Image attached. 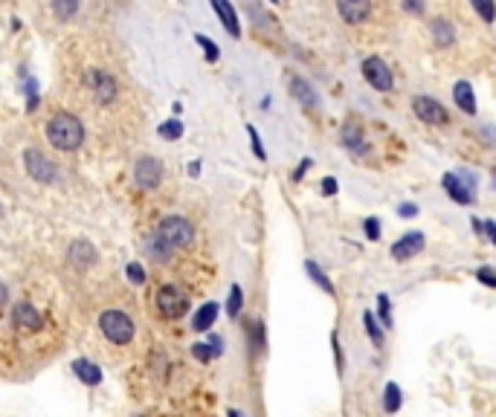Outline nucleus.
<instances>
[{
	"mask_svg": "<svg viewBox=\"0 0 496 417\" xmlns=\"http://www.w3.org/2000/svg\"><path fill=\"white\" fill-rule=\"evenodd\" d=\"M195 238V229H192V223L186 220V217H166L157 232H154L148 238V252H151V258L154 261H169L171 258V252L174 249H186L192 244Z\"/></svg>",
	"mask_w": 496,
	"mask_h": 417,
	"instance_id": "nucleus-1",
	"label": "nucleus"
},
{
	"mask_svg": "<svg viewBox=\"0 0 496 417\" xmlns=\"http://www.w3.org/2000/svg\"><path fill=\"white\" fill-rule=\"evenodd\" d=\"M47 137L50 145L58 151H76L84 139V127L73 113H55L47 125Z\"/></svg>",
	"mask_w": 496,
	"mask_h": 417,
	"instance_id": "nucleus-2",
	"label": "nucleus"
},
{
	"mask_svg": "<svg viewBox=\"0 0 496 417\" xmlns=\"http://www.w3.org/2000/svg\"><path fill=\"white\" fill-rule=\"evenodd\" d=\"M99 328L108 342L113 345H128L134 339V322L122 310H105L99 316Z\"/></svg>",
	"mask_w": 496,
	"mask_h": 417,
	"instance_id": "nucleus-3",
	"label": "nucleus"
},
{
	"mask_svg": "<svg viewBox=\"0 0 496 417\" xmlns=\"http://www.w3.org/2000/svg\"><path fill=\"white\" fill-rule=\"evenodd\" d=\"M157 310L166 319H180L186 310H189V296H186V290H180V287L166 284L157 290Z\"/></svg>",
	"mask_w": 496,
	"mask_h": 417,
	"instance_id": "nucleus-4",
	"label": "nucleus"
},
{
	"mask_svg": "<svg viewBox=\"0 0 496 417\" xmlns=\"http://www.w3.org/2000/svg\"><path fill=\"white\" fill-rule=\"evenodd\" d=\"M84 84L93 90V99H96L99 105H111L116 99V81L108 70H87Z\"/></svg>",
	"mask_w": 496,
	"mask_h": 417,
	"instance_id": "nucleus-5",
	"label": "nucleus"
},
{
	"mask_svg": "<svg viewBox=\"0 0 496 417\" xmlns=\"http://www.w3.org/2000/svg\"><path fill=\"white\" fill-rule=\"evenodd\" d=\"M363 76H366V81H368L371 87L381 90V93H389V90H392V84H395L392 70L386 67V61H383V58H378V55H371V58H366V61H363Z\"/></svg>",
	"mask_w": 496,
	"mask_h": 417,
	"instance_id": "nucleus-6",
	"label": "nucleus"
},
{
	"mask_svg": "<svg viewBox=\"0 0 496 417\" xmlns=\"http://www.w3.org/2000/svg\"><path fill=\"white\" fill-rule=\"evenodd\" d=\"M23 166H26L29 177H33L35 183H52L55 180V166L50 163L41 151H35V148L23 151Z\"/></svg>",
	"mask_w": 496,
	"mask_h": 417,
	"instance_id": "nucleus-7",
	"label": "nucleus"
},
{
	"mask_svg": "<svg viewBox=\"0 0 496 417\" xmlns=\"http://www.w3.org/2000/svg\"><path fill=\"white\" fill-rule=\"evenodd\" d=\"M134 177H137V185H140L142 191L157 188L160 180H163V163H160V159H154V156H142V159H137Z\"/></svg>",
	"mask_w": 496,
	"mask_h": 417,
	"instance_id": "nucleus-8",
	"label": "nucleus"
},
{
	"mask_svg": "<svg viewBox=\"0 0 496 417\" xmlns=\"http://www.w3.org/2000/svg\"><path fill=\"white\" fill-rule=\"evenodd\" d=\"M424 232L421 229H412V232H407L400 241H395L392 244V258L395 261H407V258H412V255H418L421 249H424Z\"/></svg>",
	"mask_w": 496,
	"mask_h": 417,
	"instance_id": "nucleus-9",
	"label": "nucleus"
},
{
	"mask_svg": "<svg viewBox=\"0 0 496 417\" xmlns=\"http://www.w3.org/2000/svg\"><path fill=\"white\" fill-rule=\"evenodd\" d=\"M412 110L421 122H429V125H444L447 122V110L436 99H429V96H418V99L412 102Z\"/></svg>",
	"mask_w": 496,
	"mask_h": 417,
	"instance_id": "nucleus-10",
	"label": "nucleus"
},
{
	"mask_svg": "<svg viewBox=\"0 0 496 417\" xmlns=\"http://www.w3.org/2000/svg\"><path fill=\"white\" fill-rule=\"evenodd\" d=\"M337 9H339V18L346 23L357 26L363 21H368L371 15V0H337Z\"/></svg>",
	"mask_w": 496,
	"mask_h": 417,
	"instance_id": "nucleus-11",
	"label": "nucleus"
},
{
	"mask_svg": "<svg viewBox=\"0 0 496 417\" xmlns=\"http://www.w3.org/2000/svg\"><path fill=\"white\" fill-rule=\"evenodd\" d=\"M444 191L458 203V206H470L473 203V188L461 180V174H444Z\"/></svg>",
	"mask_w": 496,
	"mask_h": 417,
	"instance_id": "nucleus-12",
	"label": "nucleus"
},
{
	"mask_svg": "<svg viewBox=\"0 0 496 417\" xmlns=\"http://www.w3.org/2000/svg\"><path fill=\"white\" fill-rule=\"evenodd\" d=\"M70 264L76 267V270H90L93 264H96V246L93 244H87V241H76V244H70Z\"/></svg>",
	"mask_w": 496,
	"mask_h": 417,
	"instance_id": "nucleus-13",
	"label": "nucleus"
},
{
	"mask_svg": "<svg viewBox=\"0 0 496 417\" xmlns=\"http://www.w3.org/2000/svg\"><path fill=\"white\" fill-rule=\"evenodd\" d=\"M209 4H212V9H215V12H218V18H221L224 29L230 32L232 38H238V35H241V26H238V15H235V9H232L230 0H209Z\"/></svg>",
	"mask_w": 496,
	"mask_h": 417,
	"instance_id": "nucleus-14",
	"label": "nucleus"
},
{
	"mask_svg": "<svg viewBox=\"0 0 496 417\" xmlns=\"http://www.w3.org/2000/svg\"><path fill=\"white\" fill-rule=\"evenodd\" d=\"M15 325L18 328H26V331H38L44 322H41V313L29 304V302H18L15 304Z\"/></svg>",
	"mask_w": 496,
	"mask_h": 417,
	"instance_id": "nucleus-15",
	"label": "nucleus"
},
{
	"mask_svg": "<svg viewBox=\"0 0 496 417\" xmlns=\"http://www.w3.org/2000/svg\"><path fill=\"white\" fill-rule=\"evenodd\" d=\"M453 99H456V105L468 113V116H476V93H473V87L468 81H456Z\"/></svg>",
	"mask_w": 496,
	"mask_h": 417,
	"instance_id": "nucleus-16",
	"label": "nucleus"
},
{
	"mask_svg": "<svg viewBox=\"0 0 496 417\" xmlns=\"http://www.w3.org/2000/svg\"><path fill=\"white\" fill-rule=\"evenodd\" d=\"M73 371H76V377L84 382V386H99V382H102L99 365H93L90 360H76L73 362Z\"/></svg>",
	"mask_w": 496,
	"mask_h": 417,
	"instance_id": "nucleus-17",
	"label": "nucleus"
},
{
	"mask_svg": "<svg viewBox=\"0 0 496 417\" xmlns=\"http://www.w3.org/2000/svg\"><path fill=\"white\" fill-rule=\"evenodd\" d=\"M400 406H404V394H400L398 382H386L383 386V411L386 414H398Z\"/></svg>",
	"mask_w": 496,
	"mask_h": 417,
	"instance_id": "nucleus-18",
	"label": "nucleus"
},
{
	"mask_svg": "<svg viewBox=\"0 0 496 417\" xmlns=\"http://www.w3.org/2000/svg\"><path fill=\"white\" fill-rule=\"evenodd\" d=\"M215 319H218V304L209 302V304H203V307L195 313L192 328H195V331H209V325H215Z\"/></svg>",
	"mask_w": 496,
	"mask_h": 417,
	"instance_id": "nucleus-19",
	"label": "nucleus"
},
{
	"mask_svg": "<svg viewBox=\"0 0 496 417\" xmlns=\"http://www.w3.org/2000/svg\"><path fill=\"white\" fill-rule=\"evenodd\" d=\"M343 142H346V148L349 151H354V154H366V142H363V131L357 125H346L343 127Z\"/></svg>",
	"mask_w": 496,
	"mask_h": 417,
	"instance_id": "nucleus-20",
	"label": "nucleus"
},
{
	"mask_svg": "<svg viewBox=\"0 0 496 417\" xmlns=\"http://www.w3.org/2000/svg\"><path fill=\"white\" fill-rule=\"evenodd\" d=\"M363 322H366V333H368V339L371 342H375V348H383V325L378 322V316L375 313H371V310H366L363 313Z\"/></svg>",
	"mask_w": 496,
	"mask_h": 417,
	"instance_id": "nucleus-21",
	"label": "nucleus"
},
{
	"mask_svg": "<svg viewBox=\"0 0 496 417\" xmlns=\"http://www.w3.org/2000/svg\"><path fill=\"white\" fill-rule=\"evenodd\" d=\"M291 90H293V96L305 105V108H317V96H314V90L308 87V81H302V79H291Z\"/></svg>",
	"mask_w": 496,
	"mask_h": 417,
	"instance_id": "nucleus-22",
	"label": "nucleus"
},
{
	"mask_svg": "<svg viewBox=\"0 0 496 417\" xmlns=\"http://www.w3.org/2000/svg\"><path fill=\"white\" fill-rule=\"evenodd\" d=\"M432 35H436V44H439V47H450V44H453V26H450L444 18L432 21Z\"/></svg>",
	"mask_w": 496,
	"mask_h": 417,
	"instance_id": "nucleus-23",
	"label": "nucleus"
},
{
	"mask_svg": "<svg viewBox=\"0 0 496 417\" xmlns=\"http://www.w3.org/2000/svg\"><path fill=\"white\" fill-rule=\"evenodd\" d=\"M52 12H55V18L58 21H70V18H76V12H79V0H52Z\"/></svg>",
	"mask_w": 496,
	"mask_h": 417,
	"instance_id": "nucleus-24",
	"label": "nucleus"
},
{
	"mask_svg": "<svg viewBox=\"0 0 496 417\" xmlns=\"http://www.w3.org/2000/svg\"><path fill=\"white\" fill-rule=\"evenodd\" d=\"M305 270H308V275H311V278H314V281L322 287V290H325L328 296H334V293H337V290H334V284L328 281V275L320 270V264H317V261H305Z\"/></svg>",
	"mask_w": 496,
	"mask_h": 417,
	"instance_id": "nucleus-25",
	"label": "nucleus"
},
{
	"mask_svg": "<svg viewBox=\"0 0 496 417\" xmlns=\"http://www.w3.org/2000/svg\"><path fill=\"white\" fill-rule=\"evenodd\" d=\"M378 322L383 325V331H389V328L395 325V319H392V302H389L386 293L378 296Z\"/></svg>",
	"mask_w": 496,
	"mask_h": 417,
	"instance_id": "nucleus-26",
	"label": "nucleus"
},
{
	"mask_svg": "<svg viewBox=\"0 0 496 417\" xmlns=\"http://www.w3.org/2000/svg\"><path fill=\"white\" fill-rule=\"evenodd\" d=\"M157 134H160L163 139H180V137H183V122H180V119H169V122H163V125L157 127Z\"/></svg>",
	"mask_w": 496,
	"mask_h": 417,
	"instance_id": "nucleus-27",
	"label": "nucleus"
},
{
	"mask_svg": "<svg viewBox=\"0 0 496 417\" xmlns=\"http://www.w3.org/2000/svg\"><path fill=\"white\" fill-rule=\"evenodd\" d=\"M470 4H473V9L479 12V18L485 23H493V18H496V4H493V0H470Z\"/></svg>",
	"mask_w": 496,
	"mask_h": 417,
	"instance_id": "nucleus-28",
	"label": "nucleus"
},
{
	"mask_svg": "<svg viewBox=\"0 0 496 417\" xmlns=\"http://www.w3.org/2000/svg\"><path fill=\"white\" fill-rule=\"evenodd\" d=\"M241 299H244L241 287L232 284V287H230V302H227V313H230V319H235V316L241 313Z\"/></svg>",
	"mask_w": 496,
	"mask_h": 417,
	"instance_id": "nucleus-29",
	"label": "nucleus"
},
{
	"mask_svg": "<svg viewBox=\"0 0 496 417\" xmlns=\"http://www.w3.org/2000/svg\"><path fill=\"white\" fill-rule=\"evenodd\" d=\"M331 348H334V362H337V374H346V357H343V345H339V336H331Z\"/></svg>",
	"mask_w": 496,
	"mask_h": 417,
	"instance_id": "nucleus-30",
	"label": "nucleus"
},
{
	"mask_svg": "<svg viewBox=\"0 0 496 417\" xmlns=\"http://www.w3.org/2000/svg\"><path fill=\"white\" fill-rule=\"evenodd\" d=\"M195 41L203 47V55H206V61H218V44H215L212 38H206V35H195Z\"/></svg>",
	"mask_w": 496,
	"mask_h": 417,
	"instance_id": "nucleus-31",
	"label": "nucleus"
},
{
	"mask_svg": "<svg viewBox=\"0 0 496 417\" xmlns=\"http://www.w3.org/2000/svg\"><path fill=\"white\" fill-rule=\"evenodd\" d=\"M247 134H250V142H253V154L259 156V159H267V151H264V145H261V137H259V131L253 125H247Z\"/></svg>",
	"mask_w": 496,
	"mask_h": 417,
	"instance_id": "nucleus-32",
	"label": "nucleus"
},
{
	"mask_svg": "<svg viewBox=\"0 0 496 417\" xmlns=\"http://www.w3.org/2000/svg\"><path fill=\"white\" fill-rule=\"evenodd\" d=\"M125 273H128V281H131V284H142V281H145V270H142L140 261H131V264L125 267Z\"/></svg>",
	"mask_w": 496,
	"mask_h": 417,
	"instance_id": "nucleus-33",
	"label": "nucleus"
},
{
	"mask_svg": "<svg viewBox=\"0 0 496 417\" xmlns=\"http://www.w3.org/2000/svg\"><path fill=\"white\" fill-rule=\"evenodd\" d=\"M363 229H366V238H368V241H378V238H381V220H378V217H366Z\"/></svg>",
	"mask_w": 496,
	"mask_h": 417,
	"instance_id": "nucleus-34",
	"label": "nucleus"
},
{
	"mask_svg": "<svg viewBox=\"0 0 496 417\" xmlns=\"http://www.w3.org/2000/svg\"><path fill=\"white\" fill-rule=\"evenodd\" d=\"M476 278H479L485 287H493V290H496V273H493L490 267H479V270H476Z\"/></svg>",
	"mask_w": 496,
	"mask_h": 417,
	"instance_id": "nucleus-35",
	"label": "nucleus"
},
{
	"mask_svg": "<svg viewBox=\"0 0 496 417\" xmlns=\"http://www.w3.org/2000/svg\"><path fill=\"white\" fill-rule=\"evenodd\" d=\"M192 354H195V357H198L201 362H209V360L215 357V354H212V350H209V345H203V342H198V345L192 348Z\"/></svg>",
	"mask_w": 496,
	"mask_h": 417,
	"instance_id": "nucleus-36",
	"label": "nucleus"
},
{
	"mask_svg": "<svg viewBox=\"0 0 496 417\" xmlns=\"http://www.w3.org/2000/svg\"><path fill=\"white\" fill-rule=\"evenodd\" d=\"M398 215H400V217H415V215H418V206H415V203H400V206H398Z\"/></svg>",
	"mask_w": 496,
	"mask_h": 417,
	"instance_id": "nucleus-37",
	"label": "nucleus"
},
{
	"mask_svg": "<svg viewBox=\"0 0 496 417\" xmlns=\"http://www.w3.org/2000/svg\"><path fill=\"white\" fill-rule=\"evenodd\" d=\"M404 9L412 12V15H421L424 12V0H404Z\"/></svg>",
	"mask_w": 496,
	"mask_h": 417,
	"instance_id": "nucleus-38",
	"label": "nucleus"
},
{
	"mask_svg": "<svg viewBox=\"0 0 496 417\" xmlns=\"http://www.w3.org/2000/svg\"><path fill=\"white\" fill-rule=\"evenodd\" d=\"M485 223V235H487V241L496 246V220H482Z\"/></svg>",
	"mask_w": 496,
	"mask_h": 417,
	"instance_id": "nucleus-39",
	"label": "nucleus"
},
{
	"mask_svg": "<svg viewBox=\"0 0 496 417\" xmlns=\"http://www.w3.org/2000/svg\"><path fill=\"white\" fill-rule=\"evenodd\" d=\"M322 195H337V180L334 177H325L322 180Z\"/></svg>",
	"mask_w": 496,
	"mask_h": 417,
	"instance_id": "nucleus-40",
	"label": "nucleus"
},
{
	"mask_svg": "<svg viewBox=\"0 0 496 417\" xmlns=\"http://www.w3.org/2000/svg\"><path fill=\"white\" fill-rule=\"evenodd\" d=\"M308 168H311V159H302V163H299V168H296V171H293V180H296V183H299V180H302V177H305V171H308Z\"/></svg>",
	"mask_w": 496,
	"mask_h": 417,
	"instance_id": "nucleus-41",
	"label": "nucleus"
},
{
	"mask_svg": "<svg viewBox=\"0 0 496 417\" xmlns=\"http://www.w3.org/2000/svg\"><path fill=\"white\" fill-rule=\"evenodd\" d=\"M189 174L198 177V174H201V163H192V166H189Z\"/></svg>",
	"mask_w": 496,
	"mask_h": 417,
	"instance_id": "nucleus-42",
	"label": "nucleus"
},
{
	"mask_svg": "<svg viewBox=\"0 0 496 417\" xmlns=\"http://www.w3.org/2000/svg\"><path fill=\"white\" fill-rule=\"evenodd\" d=\"M4 299H6V287L0 284V304H4Z\"/></svg>",
	"mask_w": 496,
	"mask_h": 417,
	"instance_id": "nucleus-43",
	"label": "nucleus"
},
{
	"mask_svg": "<svg viewBox=\"0 0 496 417\" xmlns=\"http://www.w3.org/2000/svg\"><path fill=\"white\" fill-rule=\"evenodd\" d=\"M230 417H241V411H230Z\"/></svg>",
	"mask_w": 496,
	"mask_h": 417,
	"instance_id": "nucleus-44",
	"label": "nucleus"
},
{
	"mask_svg": "<svg viewBox=\"0 0 496 417\" xmlns=\"http://www.w3.org/2000/svg\"><path fill=\"white\" fill-rule=\"evenodd\" d=\"M270 4H278V0H270Z\"/></svg>",
	"mask_w": 496,
	"mask_h": 417,
	"instance_id": "nucleus-45",
	"label": "nucleus"
},
{
	"mask_svg": "<svg viewBox=\"0 0 496 417\" xmlns=\"http://www.w3.org/2000/svg\"><path fill=\"white\" fill-rule=\"evenodd\" d=\"M493 180H496V174H493Z\"/></svg>",
	"mask_w": 496,
	"mask_h": 417,
	"instance_id": "nucleus-46",
	"label": "nucleus"
}]
</instances>
